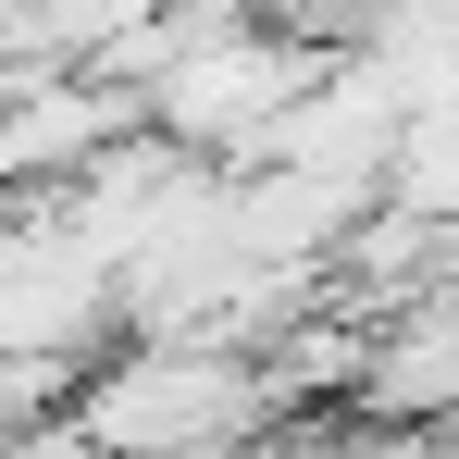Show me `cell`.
I'll return each mask as SVG.
<instances>
[{"label":"cell","mask_w":459,"mask_h":459,"mask_svg":"<svg viewBox=\"0 0 459 459\" xmlns=\"http://www.w3.org/2000/svg\"><path fill=\"white\" fill-rule=\"evenodd\" d=\"M137 125H161V100L137 75H112V63L38 75V87H13V112H0V174H13V186H63V174H87L100 150H125Z\"/></svg>","instance_id":"obj_1"}]
</instances>
